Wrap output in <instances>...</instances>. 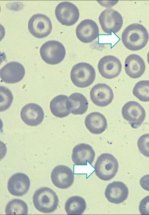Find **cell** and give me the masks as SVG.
<instances>
[{
  "mask_svg": "<svg viewBox=\"0 0 149 215\" xmlns=\"http://www.w3.org/2000/svg\"><path fill=\"white\" fill-rule=\"evenodd\" d=\"M52 28L51 22L46 15L42 14L33 15L28 23V30L34 36L42 39L47 36Z\"/></svg>",
  "mask_w": 149,
  "mask_h": 215,
  "instance_id": "cell-8",
  "label": "cell"
},
{
  "mask_svg": "<svg viewBox=\"0 0 149 215\" xmlns=\"http://www.w3.org/2000/svg\"><path fill=\"white\" fill-rule=\"evenodd\" d=\"M99 21L103 31L109 34H111L112 32L114 34L118 32L123 23L121 14L111 8L103 11L99 16Z\"/></svg>",
  "mask_w": 149,
  "mask_h": 215,
  "instance_id": "cell-6",
  "label": "cell"
},
{
  "mask_svg": "<svg viewBox=\"0 0 149 215\" xmlns=\"http://www.w3.org/2000/svg\"><path fill=\"white\" fill-rule=\"evenodd\" d=\"M96 76L95 70L90 64L84 62L79 63L72 67L70 73L73 83L80 88L87 87L94 81Z\"/></svg>",
  "mask_w": 149,
  "mask_h": 215,
  "instance_id": "cell-4",
  "label": "cell"
},
{
  "mask_svg": "<svg viewBox=\"0 0 149 215\" xmlns=\"http://www.w3.org/2000/svg\"><path fill=\"white\" fill-rule=\"evenodd\" d=\"M137 145L140 152L149 158V134H144L138 139Z\"/></svg>",
  "mask_w": 149,
  "mask_h": 215,
  "instance_id": "cell-27",
  "label": "cell"
},
{
  "mask_svg": "<svg viewBox=\"0 0 149 215\" xmlns=\"http://www.w3.org/2000/svg\"><path fill=\"white\" fill-rule=\"evenodd\" d=\"M5 211L8 215H26L28 213V207L22 200L13 199L8 203Z\"/></svg>",
  "mask_w": 149,
  "mask_h": 215,
  "instance_id": "cell-24",
  "label": "cell"
},
{
  "mask_svg": "<svg viewBox=\"0 0 149 215\" xmlns=\"http://www.w3.org/2000/svg\"><path fill=\"white\" fill-rule=\"evenodd\" d=\"M40 53L42 60L47 64L51 65L60 63L66 54L63 45L55 40L49 41L44 43L40 48Z\"/></svg>",
  "mask_w": 149,
  "mask_h": 215,
  "instance_id": "cell-5",
  "label": "cell"
},
{
  "mask_svg": "<svg viewBox=\"0 0 149 215\" xmlns=\"http://www.w3.org/2000/svg\"><path fill=\"white\" fill-rule=\"evenodd\" d=\"M98 69L104 78L111 79L117 77L121 72L122 65L120 60L111 55L105 56L99 61Z\"/></svg>",
  "mask_w": 149,
  "mask_h": 215,
  "instance_id": "cell-10",
  "label": "cell"
},
{
  "mask_svg": "<svg viewBox=\"0 0 149 215\" xmlns=\"http://www.w3.org/2000/svg\"><path fill=\"white\" fill-rule=\"evenodd\" d=\"M128 193V188L124 183L115 181L108 185L104 195L109 202L118 204L123 202L127 199Z\"/></svg>",
  "mask_w": 149,
  "mask_h": 215,
  "instance_id": "cell-17",
  "label": "cell"
},
{
  "mask_svg": "<svg viewBox=\"0 0 149 215\" xmlns=\"http://www.w3.org/2000/svg\"><path fill=\"white\" fill-rule=\"evenodd\" d=\"M88 105L86 97L82 94L78 92L71 94L66 102L67 109L74 115L84 114L87 111Z\"/></svg>",
  "mask_w": 149,
  "mask_h": 215,
  "instance_id": "cell-21",
  "label": "cell"
},
{
  "mask_svg": "<svg viewBox=\"0 0 149 215\" xmlns=\"http://www.w3.org/2000/svg\"><path fill=\"white\" fill-rule=\"evenodd\" d=\"M21 118L26 125L30 126H36L43 121L44 113L41 107L33 103L25 105L20 112Z\"/></svg>",
  "mask_w": 149,
  "mask_h": 215,
  "instance_id": "cell-16",
  "label": "cell"
},
{
  "mask_svg": "<svg viewBox=\"0 0 149 215\" xmlns=\"http://www.w3.org/2000/svg\"><path fill=\"white\" fill-rule=\"evenodd\" d=\"M30 185L29 177L23 173H17L11 176L7 183L9 192L16 196H22L26 194Z\"/></svg>",
  "mask_w": 149,
  "mask_h": 215,
  "instance_id": "cell-15",
  "label": "cell"
},
{
  "mask_svg": "<svg viewBox=\"0 0 149 215\" xmlns=\"http://www.w3.org/2000/svg\"><path fill=\"white\" fill-rule=\"evenodd\" d=\"M121 113L123 118L133 128L136 129L140 126L146 116L144 109L139 103L134 101L126 103L122 108Z\"/></svg>",
  "mask_w": 149,
  "mask_h": 215,
  "instance_id": "cell-7",
  "label": "cell"
},
{
  "mask_svg": "<svg viewBox=\"0 0 149 215\" xmlns=\"http://www.w3.org/2000/svg\"><path fill=\"white\" fill-rule=\"evenodd\" d=\"M147 59L148 63L149 64V51H148L147 55Z\"/></svg>",
  "mask_w": 149,
  "mask_h": 215,
  "instance_id": "cell-30",
  "label": "cell"
},
{
  "mask_svg": "<svg viewBox=\"0 0 149 215\" xmlns=\"http://www.w3.org/2000/svg\"><path fill=\"white\" fill-rule=\"evenodd\" d=\"M132 93L141 101L149 102V81L142 80L137 83L133 88Z\"/></svg>",
  "mask_w": 149,
  "mask_h": 215,
  "instance_id": "cell-25",
  "label": "cell"
},
{
  "mask_svg": "<svg viewBox=\"0 0 149 215\" xmlns=\"http://www.w3.org/2000/svg\"><path fill=\"white\" fill-rule=\"evenodd\" d=\"M98 27L93 20L89 19L84 20L77 26L76 34L79 40L84 43L93 41L98 36Z\"/></svg>",
  "mask_w": 149,
  "mask_h": 215,
  "instance_id": "cell-13",
  "label": "cell"
},
{
  "mask_svg": "<svg viewBox=\"0 0 149 215\" xmlns=\"http://www.w3.org/2000/svg\"><path fill=\"white\" fill-rule=\"evenodd\" d=\"M139 183L143 189L149 191V174H146L142 176L140 180Z\"/></svg>",
  "mask_w": 149,
  "mask_h": 215,
  "instance_id": "cell-29",
  "label": "cell"
},
{
  "mask_svg": "<svg viewBox=\"0 0 149 215\" xmlns=\"http://www.w3.org/2000/svg\"><path fill=\"white\" fill-rule=\"evenodd\" d=\"M33 201L35 208L43 213H49L54 211L58 205L59 200L55 192L47 187H41L33 194Z\"/></svg>",
  "mask_w": 149,
  "mask_h": 215,
  "instance_id": "cell-2",
  "label": "cell"
},
{
  "mask_svg": "<svg viewBox=\"0 0 149 215\" xmlns=\"http://www.w3.org/2000/svg\"><path fill=\"white\" fill-rule=\"evenodd\" d=\"M90 99L95 105L101 107L106 106L112 102L113 98L112 90L104 83L96 84L90 92Z\"/></svg>",
  "mask_w": 149,
  "mask_h": 215,
  "instance_id": "cell-12",
  "label": "cell"
},
{
  "mask_svg": "<svg viewBox=\"0 0 149 215\" xmlns=\"http://www.w3.org/2000/svg\"><path fill=\"white\" fill-rule=\"evenodd\" d=\"M24 66L16 62H11L5 65L1 69V79L8 83H15L22 80L24 76Z\"/></svg>",
  "mask_w": 149,
  "mask_h": 215,
  "instance_id": "cell-14",
  "label": "cell"
},
{
  "mask_svg": "<svg viewBox=\"0 0 149 215\" xmlns=\"http://www.w3.org/2000/svg\"><path fill=\"white\" fill-rule=\"evenodd\" d=\"M139 210L141 214L149 215V195L141 200L139 204Z\"/></svg>",
  "mask_w": 149,
  "mask_h": 215,
  "instance_id": "cell-28",
  "label": "cell"
},
{
  "mask_svg": "<svg viewBox=\"0 0 149 215\" xmlns=\"http://www.w3.org/2000/svg\"><path fill=\"white\" fill-rule=\"evenodd\" d=\"M95 156V151L89 145L80 143L75 146L72 151L71 158L76 165H86L88 162L91 164Z\"/></svg>",
  "mask_w": 149,
  "mask_h": 215,
  "instance_id": "cell-18",
  "label": "cell"
},
{
  "mask_svg": "<svg viewBox=\"0 0 149 215\" xmlns=\"http://www.w3.org/2000/svg\"><path fill=\"white\" fill-rule=\"evenodd\" d=\"M68 97L60 95L54 97L50 102V108L52 113L55 116L63 118L68 116L70 113L66 106V102Z\"/></svg>",
  "mask_w": 149,
  "mask_h": 215,
  "instance_id": "cell-22",
  "label": "cell"
},
{
  "mask_svg": "<svg viewBox=\"0 0 149 215\" xmlns=\"http://www.w3.org/2000/svg\"><path fill=\"white\" fill-rule=\"evenodd\" d=\"M149 37L147 30L143 25L133 23L124 29L122 34L121 40L126 48L135 51L144 48L148 42Z\"/></svg>",
  "mask_w": 149,
  "mask_h": 215,
  "instance_id": "cell-1",
  "label": "cell"
},
{
  "mask_svg": "<svg viewBox=\"0 0 149 215\" xmlns=\"http://www.w3.org/2000/svg\"><path fill=\"white\" fill-rule=\"evenodd\" d=\"M94 167L96 175L102 180L107 181L115 176L118 171V163L111 154L103 153L97 158Z\"/></svg>",
  "mask_w": 149,
  "mask_h": 215,
  "instance_id": "cell-3",
  "label": "cell"
},
{
  "mask_svg": "<svg viewBox=\"0 0 149 215\" xmlns=\"http://www.w3.org/2000/svg\"><path fill=\"white\" fill-rule=\"evenodd\" d=\"M56 18L62 25L71 26L78 20L79 12L77 7L73 4L68 1L59 3L55 11Z\"/></svg>",
  "mask_w": 149,
  "mask_h": 215,
  "instance_id": "cell-9",
  "label": "cell"
},
{
  "mask_svg": "<svg viewBox=\"0 0 149 215\" xmlns=\"http://www.w3.org/2000/svg\"><path fill=\"white\" fill-rule=\"evenodd\" d=\"M146 65L143 60L137 55H130L125 59V73L132 78L135 79L140 77L144 73Z\"/></svg>",
  "mask_w": 149,
  "mask_h": 215,
  "instance_id": "cell-19",
  "label": "cell"
},
{
  "mask_svg": "<svg viewBox=\"0 0 149 215\" xmlns=\"http://www.w3.org/2000/svg\"><path fill=\"white\" fill-rule=\"evenodd\" d=\"M1 111H3L10 107L13 98L10 90L3 86H1Z\"/></svg>",
  "mask_w": 149,
  "mask_h": 215,
  "instance_id": "cell-26",
  "label": "cell"
},
{
  "mask_svg": "<svg viewBox=\"0 0 149 215\" xmlns=\"http://www.w3.org/2000/svg\"><path fill=\"white\" fill-rule=\"evenodd\" d=\"M51 179L54 185L61 189L70 187L73 183L74 176L72 170L65 165L55 167L51 173Z\"/></svg>",
  "mask_w": 149,
  "mask_h": 215,
  "instance_id": "cell-11",
  "label": "cell"
},
{
  "mask_svg": "<svg viewBox=\"0 0 149 215\" xmlns=\"http://www.w3.org/2000/svg\"><path fill=\"white\" fill-rule=\"evenodd\" d=\"M88 130L92 134H101L107 128V123L105 116L98 112H91L86 117L84 121Z\"/></svg>",
  "mask_w": 149,
  "mask_h": 215,
  "instance_id": "cell-20",
  "label": "cell"
},
{
  "mask_svg": "<svg viewBox=\"0 0 149 215\" xmlns=\"http://www.w3.org/2000/svg\"><path fill=\"white\" fill-rule=\"evenodd\" d=\"M86 208L85 200L79 196H74L69 198L65 205V211L69 215L82 214Z\"/></svg>",
  "mask_w": 149,
  "mask_h": 215,
  "instance_id": "cell-23",
  "label": "cell"
}]
</instances>
